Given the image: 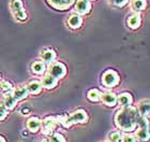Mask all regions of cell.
I'll return each instance as SVG.
<instances>
[{"instance_id": "1", "label": "cell", "mask_w": 150, "mask_h": 142, "mask_svg": "<svg viewBox=\"0 0 150 142\" xmlns=\"http://www.w3.org/2000/svg\"><path fill=\"white\" fill-rule=\"evenodd\" d=\"M139 117L141 115L138 113L137 108L129 106L121 108L116 112L115 124L119 130L125 133H132L138 126Z\"/></svg>"}, {"instance_id": "2", "label": "cell", "mask_w": 150, "mask_h": 142, "mask_svg": "<svg viewBox=\"0 0 150 142\" xmlns=\"http://www.w3.org/2000/svg\"><path fill=\"white\" fill-rule=\"evenodd\" d=\"M58 123H60L63 127L72 126L74 124H84L87 123L88 121V114L84 109H77L75 110L73 113L70 115H66V116H57L56 117Z\"/></svg>"}, {"instance_id": "3", "label": "cell", "mask_w": 150, "mask_h": 142, "mask_svg": "<svg viewBox=\"0 0 150 142\" xmlns=\"http://www.w3.org/2000/svg\"><path fill=\"white\" fill-rule=\"evenodd\" d=\"M27 97H28V92H27L26 86H19V87H16L15 89H12L10 93L6 94L3 104L8 110H12L18 101L26 99Z\"/></svg>"}, {"instance_id": "4", "label": "cell", "mask_w": 150, "mask_h": 142, "mask_svg": "<svg viewBox=\"0 0 150 142\" xmlns=\"http://www.w3.org/2000/svg\"><path fill=\"white\" fill-rule=\"evenodd\" d=\"M47 73L55 79L60 80L67 74V67L60 61H53L47 67Z\"/></svg>"}, {"instance_id": "5", "label": "cell", "mask_w": 150, "mask_h": 142, "mask_svg": "<svg viewBox=\"0 0 150 142\" xmlns=\"http://www.w3.org/2000/svg\"><path fill=\"white\" fill-rule=\"evenodd\" d=\"M102 84L105 87H115L116 85H118L119 81V74L116 72L115 70H106L105 72L102 74Z\"/></svg>"}, {"instance_id": "6", "label": "cell", "mask_w": 150, "mask_h": 142, "mask_svg": "<svg viewBox=\"0 0 150 142\" xmlns=\"http://www.w3.org/2000/svg\"><path fill=\"white\" fill-rule=\"evenodd\" d=\"M58 125V121L55 116H47L41 121V130L44 135H52Z\"/></svg>"}, {"instance_id": "7", "label": "cell", "mask_w": 150, "mask_h": 142, "mask_svg": "<svg viewBox=\"0 0 150 142\" xmlns=\"http://www.w3.org/2000/svg\"><path fill=\"white\" fill-rule=\"evenodd\" d=\"M75 0H47V3L52 8L59 11H64L73 6Z\"/></svg>"}, {"instance_id": "8", "label": "cell", "mask_w": 150, "mask_h": 142, "mask_svg": "<svg viewBox=\"0 0 150 142\" xmlns=\"http://www.w3.org/2000/svg\"><path fill=\"white\" fill-rule=\"evenodd\" d=\"M91 2L89 0H77L75 4V12L78 15H86L90 12L91 10Z\"/></svg>"}, {"instance_id": "9", "label": "cell", "mask_w": 150, "mask_h": 142, "mask_svg": "<svg viewBox=\"0 0 150 142\" xmlns=\"http://www.w3.org/2000/svg\"><path fill=\"white\" fill-rule=\"evenodd\" d=\"M101 100L107 107H115L117 104V95L112 92H105L101 95Z\"/></svg>"}, {"instance_id": "10", "label": "cell", "mask_w": 150, "mask_h": 142, "mask_svg": "<svg viewBox=\"0 0 150 142\" xmlns=\"http://www.w3.org/2000/svg\"><path fill=\"white\" fill-rule=\"evenodd\" d=\"M26 125H27V128L30 133H38L41 128V118H39L38 116L29 117Z\"/></svg>"}, {"instance_id": "11", "label": "cell", "mask_w": 150, "mask_h": 142, "mask_svg": "<svg viewBox=\"0 0 150 142\" xmlns=\"http://www.w3.org/2000/svg\"><path fill=\"white\" fill-rule=\"evenodd\" d=\"M42 87L46 89H53L54 87H56V85L58 84V80L55 79L54 76H52L50 74L47 73L46 76H43V79H42Z\"/></svg>"}, {"instance_id": "12", "label": "cell", "mask_w": 150, "mask_h": 142, "mask_svg": "<svg viewBox=\"0 0 150 142\" xmlns=\"http://www.w3.org/2000/svg\"><path fill=\"white\" fill-rule=\"evenodd\" d=\"M132 101H133V98H132V95L130 93H121L117 96V103L120 104L121 108L131 106Z\"/></svg>"}, {"instance_id": "13", "label": "cell", "mask_w": 150, "mask_h": 142, "mask_svg": "<svg viewBox=\"0 0 150 142\" xmlns=\"http://www.w3.org/2000/svg\"><path fill=\"white\" fill-rule=\"evenodd\" d=\"M127 24L131 29H137L142 24V19L141 15L138 13H134L132 14L131 16H129L128 21H127Z\"/></svg>"}, {"instance_id": "14", "label": "cell", "mask_w": 150, "mask_h": 142, "mask_svg": "<svg viewBox=\"0 0 150 142\" xmlns=\"http://www.w3.org/2000/svg\"><path fill=\"white\" fill-rule=\"evenodd\" d=\"M26 88H27V92L28 94L32 95H38L41 92L42 89V84H41L40 81H37V80H33L31 82H29L27 85H26Z\"/></svg>"}, {"instance_id": "15", "label": "cell", "mask_w": 150, "mask_h": 142, "mask_svg": "<svg viewBox=\"0 0 150 142\" xmlns=\"http://www.w3.org/2000/svg\"><path fill=\"white\" fill-rule=\"evenodd\" d=\"M149 100L146 99V100H142L139 103H138V108H137V111L139 115L142 117H147L149 118Z\"/></svg>"}, {"instance_id": "16", "label": "cell", "mask_w": 150, "mask_h": 142, "mask_svg": "<svg viewBox=\"0 0 150 142\" xmlns=\"http://www.w3.org/2000/svg\"><path fill=\"white\" fill-rule=\"evenodd\" d=\"M83 24V19H81V15L78 14H73L68 19V25H69L70 28L72 29H77L79 28Z\"/></svg>"}, {"instance_id": "17", "label": "cell", "mask_w": 150, "mask_h": 142, "mask_svg": "<svg viewBox=\"0 0 150 142\" xmlns=\"http://www.w3.org/2000/svg\"><path fill=\"white\" fill-rule=\"evenodd\" d=\"M31 70H32V72L35 73V74H43V73L45 72V70H46L45 63L42 61V60H37L35 63H32Z\"/></svg>"}, {"instance_id": "18", "label": "cell", "mask_w": 150, "mask_h": 142, "mask_svg": "<svg viewBox=\"0 0 150 142\" xmlns=\"http://www.w3.org/2000/svg\"><path fill=\"white\" fill-rule=\"evenodd\" d=\"M41 58H42V61H44L45 64H52L56 58V53L55 51L53 50H46L44 51L42 55H41Z\"/></svg>"}, {"instance_id": "19", "label": "cell", "mask_w": 150, "mask_h": 142, "mask_svg": "<svg viewBox=\"0 0 150 142\" xmlns=\"http://www.w3.org/2000/svg\"><path fill=\"white\" fill-rule=\"evenodd\" d=\"M147 6V1L146 0H133L131 1V9L135 13H139L146 8Z\"/></svg>"}, {"instance_id": "20", "label": "cell", "mask_w": 150, "mask_h": 142, "mask_svg": "<svg viewBox=\"0 0 150 142\" xmlns=\"http://www.w3.org/2000/svg\"><path fill=\"white\" fill-rule=\"evenodd\" d=\"M101 95H102V93L99 89L92 88L87 93V98L88 100L92 101V102H97V101L101 100Z\"/></svg>"}, {"instance_id": "21", "label": "cell", "mask_w": 150, "mask_h": 142, "mask_svg": "<svg viewBox=\"0 0 150 142\" xmlns=\"http://www.w3.org/2000/svg\"><path fill=\"white\" fill-rule=\"evenodd\" d=\"M10 9L13 13L17 12L19 10L24 9V3H23L22 0H11L10 2Z\"/></svg>"}, {"instance_id": "22", "label": "cell", "mask_w": 150, "mask_h": 142, "mask_svg": "<svg viewBox=\"0 0 150 142\" xmlns=\"http://www.w3.org/2000/svg\"><path fill=\"white\" fill-rule=\"evenodd\" d=\"M13 89L12 84L9 81H0V92L3 94H8Z\"/></svg>"}, {"instance_id": "23", "label": "cell", "mask_w": 150, "mask_h": 142, "mask_svg": "<svg viewBox=\"0 0 150 142\" xmlns=\"http://www.w3.org/2000/svg\"><path fill=\"white\" fill-rule=\"evenodd\" d=\"M121 139H122V135L118 130L112 131V133H110V136H108L110 142H121Z\"/></svg>"}, {"instance_id": "24", "label": "cell", "mask_w": 150, "mask_h": 142, "mask_svg": "<svg viewBox=\"0 0 150 142\" xmlns=\"http://www.w3.org/2000/svg\"><path fill=\"white\" fill-rule=\"evenodd\" d=\"M48 139L50 142H66V138L59 133H53Z\"/></svg>"}, {"instance_id": "25", "label": "cell", "mask_w": 150, "mask_h": 142, "mask_svg": "<svg viewBox=\"0 0 150 142\" xmlns=\"http://www.w3.org/2000/svg\"><path fill=\"white\" fill-rule=\"evenodd\" d=\"M14 14V17H15L17 21H19V22H25L26 19H27V13H26L25 9L23 10H19V11H17V12L13 13Z\"/></svg>"}, {"instance_id": "26", "label": "cell", "mask_w": 150, "mask_h": 142, "mask_svg": "<svg viewBox=\"0 0 150 142\" xmlns=\"http://www.w3.org/2000/svg\"><path fill=\"white\" fill-rule=\"evenodd\" d=\"M129 1L130 0H108V2L110 4L115 6H118V8H122V6H125V4H128Z\"/></svg>"}, {"instance_id": "27", "label": "cell", "mask_w": 150, "mask_h": 142, "mask_svg": "<svg viewBox=\"0 0 150 142\" xmlns=\"http://www.w3.org/2000/svg\"><path fill=\"white\" fill-rule=\"evenodd\" d=\"M121 142H137L136 137L131 135V133H127L125 136H122Z\"/></svg>"}, {"instance_id": "28", "label": "cell", "mask_w": 150, "mask_h": 142, "mask_svg": "<svg viewBox=\"0 0 150 142\" xmlns=\"http://www.w3.org/2000/svg\"><path fill=\"white\" fill-rule=\"evenodd\" d=\"M8 115V109L4 107L3 103H0V121L4 120Z\"/></svg>"}, {"instance_id": "29", "label": "cell", "mask_w": 150, "mask_h": 142, "mask_svg": "<svg viewBox=\"0 0 150 142\" xmlns=\"http://www.w3.org/2000/svg\"><path fill=\"white\" fill-rule=\"evenodd\" d=\"M29 112H30V109H29V108H25V109L22 110V114H24V115H27Z\"/></svg>"}, {"instance_id": "30", "label": "cell", "mask_w": 150, "mask_h": 142, "mask_svg": "<svg viewBox=\"0 0 150 142\" xmlns=\"http://www.w3.org/2000/svg\"><path fill=\"white\" fill-rule=\"evenodd\" d=\"M40 142H50V139L48 138H45V139H42Z\"/></svg>"}, {"instance_id": "31", "label": "cell", "mask_w": 150, "mask_h": 142, "mask_svg": "<svg viewBox=\"0 0 150 142\" xmlns=\"http://www.w3.org/2000/svg\"><path fill=\"white\" fill-rule=\"evenodd\" d=\"M0 142H6V139H4L3 137L0 136Z\"/></svg>"}, {"instance_id": "32", "label": "cell", "mask_w": 150, "mask_h": 142, "mask_svg": "<svg viewBox=\"0 0 150 142\" xmlns=\"http://www.w3.org/2000/svg\"><path fill=\"white\" fill-rule=\"evenodd\" d=\"M0 81H1V76H0Z\"/></svg>"}, {"instance_id": "33", "label": "cell", "mask_w": 150, "mask_h": 142, "mask_svg": "<svg viewBox=\"0 0 150 142\" xmlns=\"http://www.w3.org/2000/svg\"><path fill=\"white\" fill-rule=\"evenodd\" d=\"M89 1H93V0H89Z\"/></svg>"}]
</instances>
